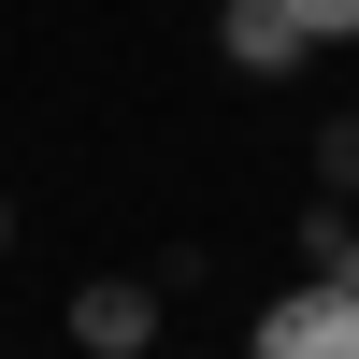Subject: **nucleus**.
Listing matches in <instances>:
<instances>
[{
    "label": "nucleus",
    "instance_id": "1",
    "mask_svg": "<svg viewBox=\"0 0 359 359\" xmlns=\"http://www.w3.org/2000/svg\"><path fill=\"white\" fill-rule=\"evenodd\" d=\"M245 359H359V287H273V302H259V345Z\"/></svg>",
    "mask_w": 359,
    "mask_h": 359
},
{
    "label": "nucleus",
    "instance_id": "2",
    "mask_svg": "<svg viewBox=\"0 0 359 359\" xmlns=\"http://www.w3.org/2000/svg\"><path fill=\"white\" fill-rule=\"evenodd\" d=\"M144 331H158V287H144V273H86L72 287V345L86 359H130Z\"/></svg>",
    "mask_w": 359,
    "mask_h": 359
},
{
    "label": "nucleus",
    "instance_id": "3",
    "mask_svg": "<svg viewBox=\"0 0 359 359\" xmlns=\"http://www.w3.org/2000/svg\"><path fill=\"white\" fill-rule=\"evenodd\" d=\"M216 43H230V72H302V29H287V0H216Z\"/></svg>",
    "mask_w": 359,
    "mask_h": 359
},
{
    "label": "nucleus",
    "instance_id": "4",
    "mask_svg": "<svg viewBox=\"0 0 359 359\" xmlns=\"http://www.w3.org/2000/svg\"><path fill=\"white\" fill-rule=\"evenodd\" d=\"M287 29L302 43H359V0H287Z\"/></svg>",
    "mask_w": 359,
    "mask_h": 359
},
{
    "label": "nucleus",
    "instance_id": "5",
    "mask_svg": "<svg viewBox=\"0 0 359 359\" xmlns=\"http://www.w3.org/2000/svg\"><path fill=\"white\" fill-rule=\"evenodd\" d=\"M316 172H345V187H359V115H345L331 144H316Z\"/></svg>",
    "mask_w": 359,
    "mask_h": 359
},
{
    "label": "nucleus",
    "instance_id": "6",
    "mask_svg": "<svg viewBox=\"0 0 359 359\" xmlns=\"http://www.w3.org/2000/svg\"><path fill=\"white\" fill-rule=\"evenodd\" d=\"M0 259H15V201H0Z\"/></svg>",
    "mask_w": 359,
    "mask_h": 359
}]
</instances>
